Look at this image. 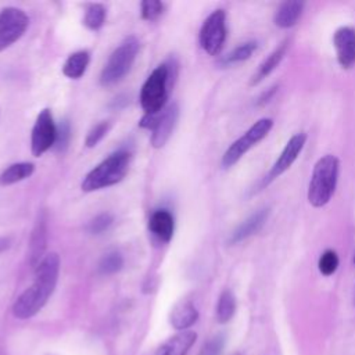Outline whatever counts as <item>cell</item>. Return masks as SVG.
I'll return each mask as SVG.
<instances>
[{"instance_id": "19", "label": "cell", "mask_w": 355, "mask_h": 355, "mask_svg": "<svg viewBox=\"0 0 355 355\" xmlns=\"http://www.w3.org/2000/svg\"><path fill=\"white\" fill-rule=\"evenodd\" d=\"M90 55L86 50L72 53L62 65V73L69 79H79L86 72Z\"/></svg>"}, {"instance_id": "2", "label": "cell", "mask_w": 355, "mask_h": 355, "mask_svg": "<svg viewBox=\"0 0 355 355\" xmlns=\"http://www.w3.org/2000/svg\"><path fill=\"white\" fill-rule=\"evenodd\" d=\"M132 155L129 151L119 150L103 159L82 180L83 191H96L119 183L128 173Z\"/></svg>"}, {"instance_id": "3", "label": "cell", "mask_w": 355, "mask_h": 355, "mask_svg": "<svg viewBox=\"0 0 355 355\" xmlns=\"http://www.w3.org/2000/svg\"><path fill=\"white\" fill-rule=\"evenodd\" d=\"M338 168L340 162L331 154L318 159L308 186V201L311 205L320 208L330 201L337 186Z\"/></svg>"}, {"instance_id": "25", "label": "cell", "mask_w": 355, "mask_h": 355, "mask_svg": "<svg viewBox=\"0 0 355 355\" xmlns=\"http://www.w3.org/2000/svg\"><path fill=\"white\" fill-rule=\"evenodd\" d=\"M257 50V42H247L240 46H237L233 51H230L225 58L223 64H236L241 62L251 57V54Z\"/></svg>"}, {"instance_id": "29", "label": "cell", "mask_w": 355, "mask_h": 355, "mask_svg": "<svg viewBox=\"0 0 355 355\" xmlns=\"http://www.w3.org/2000/svg\"><path fill=\"white\" fill-rule=\"evenodd\" d=\"M108 129H110V122H107V121H103V122L94 125V126L89 130V133H87V136H86V140H85L86 147H94V146H97V143L107 135Z\"/></svg>"}, {"instance_id": "16", "label": "cell", "mask_w": 355, "mask_h": 355, "mask_svg": "<svg viewBox=\"0 0 355 355\" xmlns=\"http://www.w3.org/2000/svg\"><path fill=\"white\" fill-rule=\"evenodd\" d=\"M196 340H197V333L191 330L179 331L178 334L172 336L161 345L157 355H187V352L190 351Z\"/></svg>"}, {"instance_id": "21", "label": "cell", "mask_w": 355, "mask_h": 355, "mask_svg": "<svg viewBox=\"0 0 355 355\" xmlns=\"http://www.w3.org/2000/svg\"><path fill=\"white\" fill-rule=\"evenodd\" d=\"M286 47H287V44H286V43H282L277 49H275V50L269 54V57L259 65L258 71H257L255 75L252 76V80H251L252 85L261 82L263 78H266V76L279 65V62H280L282 58L284 57Z\"/></svg>"}, {"instance_id": "20", "label": "cell", "mask_w": 355, "mask_h": 355, "mask_svg": "<svg viewBox=\"0 0 355 355\" xmlns=\"http://www.w3.org/2000/svg\"><path fill=\"white\" fill-rule=\"evenodd\" d=\"M35 165L32 162H17L0 173V186H10L32 176Z\"/></svg>"}, {"instance_id": "5", "label": "cell", "mask_w": 355, "mask_h": 355, "mask_svg": "<svg viewBox=\"0 0 355 355\" xmlns=\"http://www.w3.org/2000/svg\"><path fill=\"white\" fill-rule=\"evenodd\" d=\"M169 79L171 68L166 64L158 65L146 79L140 90V104L146 114H157L165 108Z\"/></svg>"}, {"instance_id": "9", "label": "cell", "mask_w": 355, "mask_h": 355, "mask_svg": "<svg viewBox=\"0 0 355 355\" xmlns=\"http://www.w3.org/2000/svg\"><path fill=\"white\" fill-rule=\"evenodd\" d=\"M29 17L17 7H6L0 11V51L8 49L25 33Z\"/></svg>"}, {"instance_id": "8", "label": "cell", "mask_w": 355, "mask_h": 355, "mask_svg": "<svg viewBox=\"0 0 355 355\" xmlns=\"http://www.w3.org/2000/svg\"><path fill=\"white\" fill-rule=\"evenodd\" d=\"M226 33V14L223 10H215L201 25L198 35L200 44L209 55H216L225 44Z\"/></svg>"}, {"instance_id": "26", "label": "cell", "mask_w": 355, "mask_h": 355, "mask_svg": "<svg viewBox=\"0 0 355 355\" xmlns=\"http://www.w3.org/2000/svg\"><path fill=\"white\" fill-rule=\"evenodd\" d=\"M318 268H319V272L324 276L333 275L338 268V255H337V252L333 251V250H326L319 258Z\"/></svg>"}, {"instance_id": "15", "label": "cell", "mask_w": 355, "mask_h": 355, "mask_svg": "<svg viewBox=\"0 0 355 355\" xmlns=\"http://www.w3.org/2000/svg\"><path fill=\"white\" fill-rule=\"evenodd\" d=\"M198 319V311L190 301L178 302L169 315V322L173 329L179 331H186Z\"/></svg>"}, {"instance_id": "14", "label": "cell", "mask_w": 355, "mask_h": 355, "mask_svg": "<svg viewBox=\"0 0 355 355\" xmlns=\"http://www.w3.org/2000/svg\"><path fill=\"white\" fill-rule=\"evenodd\" d=\"M148 229L158 240L168 243L172 239L175 230L172 214L168 209L154 211L148 219Z\"/></svg>"}, {"instance_id": "33", "label": "cell", "mask_w": 355, "mask_h": 355, "mask_svg": "<svg viewBox=\"0 0 355 355\" xmlns=\"http://www.w3.org/2000/svg\"><path fill=\"white\" fill-rule=\"evenodd\" d=\"M354 262H355V258H354Z\"/></svg>"}, {"instance_id": "17", "label": "cell", "mask_w": 355, "mask_h": 355, "mask_svg": "<svg viewBox=\"0 0 355 355\" xmlns=\"http://www.w3.org/2000/svg\"><path fill=\"white\" fill-rule=\"evenodd\" d=\"M268 214H269V209H266V208L259 209L258 212L252 214L250 218H247L241 225H239L236 227V230L232 233V236L229 239V243L236 244V243L250 237L251 234L257 233L263 226V223L268 218Z\"/></svg>"}, {"instance_id": "30", "label": "cell", "mask_w": 355, "mask_h": 355, "mask_svg": "<svg viewBox=\"0 0 355 355\" xmlns=\"http://www.w3.org/2000/svg\"><path fill=\"white\" fill-rule=\"evenodd\" d=\"M223 345H225V338L223 336H215L212 338H209L200 349L198 355H222L223 351Z\"/></svg>"}, {"instance_id": "6", "label": "cell", "mask_w": 355, "mask_h": 355, "mask_svg": "<svg viewBox=\"0 0 355 355\" xmlns=\"http://www.w3.org/2000/svg\"><path fill=\"white\" fill-rule=\"evenodd\" d=\"M179 118V107L176 103L165 107L157 114H144L140 126L151 130V144L155 148L165 146L169 140Z\"/></svg>"}, {"instance_id": "12", "label": "cell", "mask_w": 355, "mask_h": 355, "mask_svg": "<svg viewBox=\"0 0 355 355\" xmlns=\"http://www.w3.org/2000/svg\"><path fill=\"white\" fill-rule=\"evenodd\" d=\"M333 44L337 61L343 68H351L355 64V29L341 26L334 32Z\"/></svg>"}, {"instance_id": "32", "label": "cell", "mask_w": 355, "mask_h": 355, "mask_svg": "<svg viewBox=\"0 0 355 355\" xmlns=\"http://www.w3.org/2000/svg\"><path fill=\"white\" fill-rule=\"evenodd\" d=\"M11 241H10V237H1L0 239V252L6 251L8 247H10Z\"/></svg>"}, {"instance_id": "10", "label": "cell", "mask_w": 355, "mask_h": 355, "mask_svg": "<svg viewBox=\"0 0 355 355\" xmlns=\"http://www.w3.org/2000/svg\"><path fill=\"white\" fill-rule=\"evenodd\" d=\"M57 126L49 108L39 112L31 133V151L35 157H40L55 144Z\"/></svg>"}, {"instance_id": "31", "label": "cell", "mask_w": 355, "mask_h": 355, "mask_svg": "<svg viewBox=\"0 0 355 355\" xmlns=\"http://www.w3.org/2000/svg\"><path fill=\"white\" fill-rule=\"evenodd\" d=\"M69 137H71V125L69 122L65 119L60 123V126L57 128V139H55V148L58 151H65L69 143Z\"/></svg>"}, {"instance_id": "22", "label": "cell", "mask_w": 355, "mask_h": 355, "mask_svg": "<svg viewBox=\"0 0 355 355\" xmlns=\"http://www.w3.org/2000/svg\"><path fill=\"white\" fill-rule=\"evenodd\" d=\"M236 312V298L230 290L220 293L216 304V319L219 323H227Z\"/></svg>"}, {"instance_id": "23", "label": "cell", "mask_w": 355, "mask_h": 355, "mask_svg": "<svg viewBox=\"0 0 355 355\" xmlns=\"http://www.w3.org/2000/svg\"><path fill=\"white\" fill-rule=\"evenodd\" d=\"M105 15H107V12H105V8H104L103 4L92 3L86 7L85 17H83V24L90 31H97L104 25Z\"/></svg>"}, {"instance_id": "11", "label": "cell", "mask_w": 355, "mask_h": 355, "mask_svg": "<svg viewBox=\"0 0 355 355\" xmlns=\"http://www.w3.org/2000/svg\"><path fill=\"white\" fill-rule=\"evenodd\" d=\"M305 140H306V135L304 132L295 133L288 139V141L286 143L284 148L282 150L279 158L275 161L273 166L270 168V171L268 173V180H273L275 178H279L282 173H284L293 165V162L297 159L301 150L304 148Z\"/></svg>"}, {"instance_id": "1", "label": "cell", "mask_w": 355, "mask_h": 355, "mask_svg": "<svg viewBox=\"0 0 355 355\" xmlns=\"http://www.w3.org/2000/svg\"><path fill=\"white\" fill-rule=\"evenodd\" d=\"M60 273V257L50 252L43 257L35 268L33 283L15 300L12 315L17 319H29L35 316L53 294Z\"/></svg>"}, {"instance_id": "13", "label": "cell", "mask_w": 355, "mask_h": 355, "mask_svg": "<svg viewBox=\"0 0 355 355\" xmlns=\"http://www.w3.org/2000/svg\"><path fill=\"white\" fill-rule=\"evenodd\" d=\"M46 243H47V223H46V215L44 212H42L37 216V220L32 230L31 243H29V262L33 269L43 259Z\"/></svg>"}, {"instance_id": "7", "label": "cell", "mask_w": 355, "mask_h": 355, "mask_svg": "<svg viewBox=\"0 0 355 355\" xmlns=\"http://www.w3.org/2000/svg\"><path fill=\"white\" fill-rule=\"evenodd\" d=\"M273 121L270 118L258 119L243 136L234 140L222 157V165L225 168L233 166L252 146L261 141L272 129Z\"/></svg>"}, {"instance_id": "28", "label": "cell", "mask_w": 355, "mask_h": 355, "mask_svg": "<svg viewBox=\"0 0 355 355\" xmlns=\"http://www.w3.org/2000/svg\"><path fill=\"white\" fill-rule=\"evenodd\" d=\"M112 222H114V218L111 214L108 212L98 214L87 223V232L92 234H101L112 225Z\"/></svg>"}, {"instance_id": "4", "label": "cell", "mask_w": 355, "mask_h": 355, "mask_svg": "<svg viewBox=\"0 0 355 355\" xmlns=\"http://www.w3.org/2000/svg\"><path fill=\"white\" fill-rule=\"evenodd\" d=\"M139 51V40L135 36L126 37L108 57L101 75L100 83L105 87L112 86L123 79L130 71Z\"/></svg>"}, {"instance_id": "24", "label": "cell", "mask_w": 355, "mask_h": 355, "mask_svg": "<svg viewBox=\"0 0 355 355\" xmlns=\"http://www.w3.org/2000/svg\"><path fill=\"white\" fill-rule=\"evenodd\" d=\"M123 266V258L118 251L107 252L98 263V272L101 275H114L119 272Z\"/></svg>"}, {"instance_id": "18", "label": "cell", "mask_w": 355, "mask_h": 355, "mask_svg": "<svg viewBox=\"0 0 355 355\" xmlns=\"http://www.w3.org/2000/svg\"><path fill=\"white\" fill-rule=\"evenodd\" d=\"M304 4L301 1H284L279 6L275 14V24L280 28H291L297 24L302 14Z\"/></svg>"}, {"instance_id": "27", "label": "cell", "mask_w": 355, "mask_h": 355, "mask_svg": "<svg viewBox=\"0 0 355 355\" xmlns=\"http://www.w3.org/2000/svg\"><path fill=\"white\" fill-rule=\"evenodd\" d=\"M141 8V18L146 21H155L164 12V3L158 0H144L140 4Z\"/></svg>"}]
</instances>
